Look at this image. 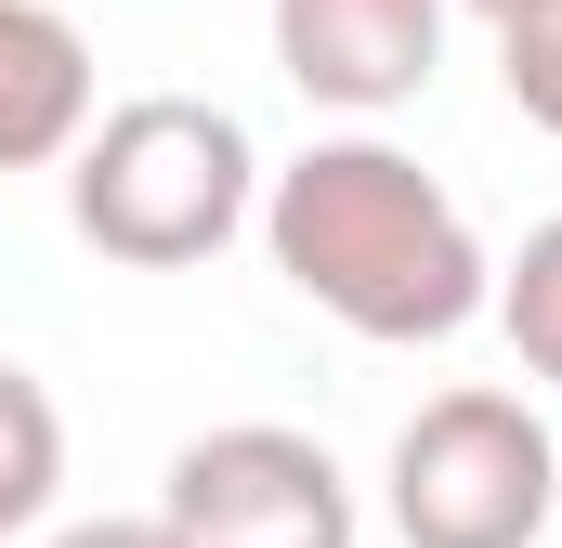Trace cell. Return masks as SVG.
<instances>
[{"mask_svg": "<svg viewBox=\"0 0 562 548\" xmlns=\"http://www.w3.org/2000/svg\"><path fill=\"white\" fill-rule=\"evenodd\" d=\"M497 79H510V105L562 132V0H524V13H497Z\"/></svg>", "mask_w": 562, "mask_h": 548, "instance_id": "obj_9", "label": "cell"}, {"mask_svg": "<svg viewBox=\"0 0 562 548\" xmlns=\"http://www.w3.org/2000/svg\"><path fill=\"white\" fill-rule=\"evenodd\" d=\"M92 132V39L53 0H0V170H53Z\"/></svg>", "mask_w": 562, "mask_h": 548, "instance_id": "obj_6", "label": "cell"}, {"mask_svg": "<svg viewBox=\"0 0 562 548\" xmlns=\"http://www.w3.org/2000/svg\"><path fill=\"white\" fill-rule=\"evenodd\" d=\"M393 536L406 548H537L562 510V444L524 392H431L393 431Z\"/></svg>", "mask_w": 562, "mask_h": 548, "instance_id": "obj_3", "label": "cell"}, {"mask_svg": "<svg viewBox=\"0 0 562 548\" xmlns=\"http://www.w3.org/2000/svg\"><path fill=\"white\" fill-rule=\"evenodd\" d=\"M276 66L327 118H393L445 66V0H276Z\"/></svg>", "mask_w": 562, "mask_h": 548, "instance_id": "obj_5", "label": "cell"}, {"mask_svg": "<svg viewBox=\"0 0 562 548\" xmlns=\"http://www.w3.org/2000/svg\"><path fill=\"white\" fill-rule=\"evenodd\" d=\"M53 483H66V418L26 366H0V536L53 523Z\"/></svg>", "mask_w": 562, "mask_h": 548, "instance_id": "obj_7", "label": "cell"}, {"mask_svg": "<svg viewBox=\"0 0 562 548\" xmlns=\"http://www.w3.org/2000/svg\"><path fill=\"white\" fill-rule=\"evenodd\" d=\"M170 536L183 548H353V483L314 431L288 418H236V431H196L157 483Z\"/></svg>", "mask_w": 562, "mask_h": 548, "instance_id": "obj_4", "label": "cell"}, {"mask_svg": "<svg viewBox=\"0 0 562 548\" xmlns=\"http://www.w3.org/2000/svg\"><path fill=\"white\" fill-rule=\"evenodd\" d=\"M497 327H510V353H524V379H562V209L497 262V300H484Z\"/></svg>", "mask_w": 562, "mask_h": 548, "instance_id": "obj_8", "label": "cell"}, {"mask_svg": "<svg viewBox=\"0 0 562 548\" xmlns=\"http://www.w3.org/2000/svg\"><path fill=\"white\" fill-rule=\"evenodd\" d=\"M249 209H262V157L236 132V105L210 92H132L66 144V222L132 274L210 262Z\"/></svg>", "mask_w": 562, "mask_h": 548, "instance_id": "obj_2", "label": "cell"}, {"mask_svg": "<svg viewBox=\"0 0 562 548\" xmlns=\"http://www.w3.org/2000/svg\"><path fill=\"white\" fill-rule=\"evenodd\" d=\"M262 249L327 327H353L380 353L458 340L497 300V262H484L471 209L380 132H327L288 170H262Z\"/></svg>", "mask_w": 562, "mask_h": 548, "instance_id": "obj_1", "label": "cell"}, {"mask_svg": "<svg viewBox=\"0 0 562 548\" xmlns=\"http://www.w3.org/2000/svg\"><path fill=\"white\" fill-rule=\"evenodd\" d=\"M53 548H183V536H170V510H144V523H66Z\"/></svg>", "mask_w": 562, "mask_h": 548, "instance_id": "obj_10", "label": "cell"}, {"mask_svg": "<svg viewBox=\"0 0 562 548\" xmlns=\"http://www.w3.org/2000/svg\"><path fill=\"white\" fill-rule=\"evenodd\" d=\"M471 13H484V26H497V13H524V0H471Z\"/></svg>", "mask_w": 562, "mask_h": 548, "instance_id": "obj_11", "label": "cell"}]
</instances>
